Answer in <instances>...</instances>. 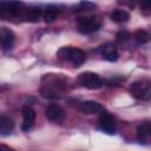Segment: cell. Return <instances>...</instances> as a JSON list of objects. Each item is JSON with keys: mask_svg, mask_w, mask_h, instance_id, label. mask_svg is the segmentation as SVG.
<instances>
[{"mask_svg": "<svg viewBox=\"0 0 151 151\" xmlns=\"http://www.w3.org/2000/svg\"><path fill=\"white\" fill-rule=\"evenodd\" d=\"M58 57L61 60L71 63L76 67L80 66L86 59V54H85V52L83 50L77 48V47H71V46L61 47L58 51Z\"/></svg>", "mask_w": 151, "mask_h": 151, "instance_id": "6da1fadb", "label": "cell"}, {"mask_svg": "<svg viewBox=\"0 0 151 151\" xmlns=\"http://www.w3.org/2000/svg\"><path fill=\"white\" fill-rule=\"evenodd\" d=\"M25 12L24 5L21 2H15V1H4L0 2V17L2 19H12V18H18L21 17Z\"/></svg>", "mask_w": 151, "mask_h": 151, "instance_id": "7a4b0ae2", "label": "cell"}, {"mask_svg": "<svg viewBox=\"0 0 151 151\" xmlns=\"http://www.w3.org/2000/svg\"><path fill=\"white\" fill-rule=\"evenodd\" d=\"M101 26V21L97 17H84L79 18L77 21V28L80 34H91L96 31H98Z\"/></svg>", "mask_w": 151, "mask_h": 151, "instance_id": "3957f363", "label": "cell"}, {"mask_svg": "<svg viewBox=\"0 0 151 151\" xmlns=\"http://www.w3.org/2000/svg\"><path fill=\"white\" fill-rule=\"evenodd\" d=\"M130 93L138 100H150L151 98V86L146 80L134 81L130 87Z\"/></svg>", "mask_w": 151, "mask_h": 151, "instance_id": "277c9868", "label": "cell"}, {"mask_svg": "<svg viewBox=\"0 0 151 151\" xmlns=\"http://www.w3.org/2000/svg\"><path fill=\"white\" fill-rule=\"evenodd\" d=\"M78 81L81 86L88 90H97L103 86V79L93 72H83L78 77Z\"/></svg>", "mask_w": 151, "mask_h": 151, "instance_id": "5b68a950", "label": "cell"}, {"mask_svg": "<svg viewBox=\"0 0 151 151\" xmlns=\"http://www.w3.org/2000/svg\"><path fill=\"white\" fill-rule=\"evenodd\" d=\"M99 126L107 134H114L117 130L116 120L109 112H101L99 117Z\"/></svg>", "mask_w": 151, "mask_h": 151, "instance_id": "8992f818", "label": "cell"}, {"mask_svg": "<svg viewBox=\"0 0 151 151\" xmlns=\"http://www.w3.org/2000/svg\"><path fill=\"white\" fill-rule=\"evenodd\" d=\"M45 116L51 122H61L65 118L64 109L58 104H51L45 110Z\"/></svg>", "mask_w": 151, "mask_h": 151, "instance_id": "52a82bcc", "label": "cell"}, {"mask_svg": "<svg viewBox=\"0 0 151 151\" xmlns=\"http://www.w3.org/2000/svg\"><path fill=\"white\" fill-rule=\"evenodd\" d=\"M15 41V35L12 29L7 27H0V47L4 50H9L13 47Z\"/></svg>", "mask_w": 151, "mask_h": 151, "instance_id": "ba28073f", "label": "cell"}, {"mask_svg": "<svg viewBox=\"0 0 151 151\" xmlns=\"http://www.w3.org/2000/svg\"><path fill=\"white\" fill-rule=\"evenodd\" d=\"M22 119H24V122L21 125V130L22 131L31 130L35 122V111L28 105L24 106L22 107Z\"/></svg>", "mask_w": 151, "mask_h": 151, "instance_id": "9c48e42d", "label": "cell"}, {"mask_svg": "<svg viewBox=\"0 0 151 151\" xmlns=\"http://www.w3.org/2000/svg\"><path fill=\"white\" fill-rule=\"evenodd\" d=\"M79 110L84 114H94L103 112V106L94 100H85L79 105Z\"/></svg>", "mask_w": 151, "mask_h": 151, "instance_id": "30bf717a", "label": "cell"}, {"mask_svg": "<svg viewBox=\"0 0 151 151\" xmlns=\"http://www.w3.org/2000/svg\"><path fill=\"white\" fill-rule=\"evenodd\" d=\"M14 130V122L7 114H0V134L8 136Z\"/></svg>", "mask_w": 151, "mask_h": 151, "instance_id": "8fae6325", "label": "cell"}, {"mask_svg": "<svg viewBox=\"0 0 151 151\" xmlns=\"http://www.w3.org/2000/svg\"><path fill=\"white\" fill-rule=\"evenodd\" d=\"M100 52H101L103 58L107 61H116L118 58L117 48L112 42H107V44L100 46Z\"/></svg>", "mask_w": 151, "mask_h": 151, "instance_id": "7c38bea8", "label": "cell"}, {"mask_svg": "<svg viewBox=\"0 0 151 151\" xmlns=\"http://www.w3.org/2000/svg\"><path fill=\"white\" fill-rule=\"evenodd\" d=\"M41 17V9L39 7H29L25 8V12L22 14V18L31 22H37Z\"/></svg>", "mask_w": 151, "mask_h": 151, "instance_id": "4fadbf2b", "label": "cell"}, {"mask_svg": "<svg viewBox=\"0 0 151 151\" xmlns=\"http://www.w3.org/2000/svg\"><path fill=\"white\" fill-rule=\"evenodd\" d=\"M151 133V124L150 122H143L137 126V136L139 140H145L150 137Z\"/></svg>", "mask_w": 151, "mask_h": 151, "instance_id": "5bb4252c", "label": "cell"}, {"mask_svg": "<svg viewBox=\"0 0 151 151\" xmlns=\"http://www.w3.org/2000/svg\"><path fill=\"white\" fill-rule=\"evenodd\" d=\"M40 94L44 98H46V99H58V98H60V94L57 91V88L53 87V86H51V85H48V84L47 85H44L41 87Z\"/></svg>", "mask_w": 151, "mask_h": 151, "instance_id": "9a60e30c", "label": "cell"}, {"mask_svg": "<svg viewBox=\"0 0 151 151\" xmlns=\"http://www.w3.org/2000/svg\"><path fill=\"white\" fill-rule=\"evenodd\" d=\"M111 19L116 22H125L130 19V14L124 9H116L111 13Z\"/></svg>", "mask_w": 151, "mask_h": 151, "instance_id": "2e32d148", "label": "cell"}, {"mask_svg": "<svg viewBox=\"0 0 151 151\" xmlns=\"http://www.w3.org/2000/svg\"><path fill=\"white\" fill-rule=\"evenodd\" d=\"M58 14H59V9L57 7H54V6L47 7V9L44 13V20H45V22H48L50 24V22L54 21L57 19Z\"/></svg>", "mask_w": 151, "mask_h": 151, "instance_id": "e0dca14e", "label": "cell"}, {"mask_svg": "<svg viewBox=\"0 0 151 151\" xmlns=\"http://www.w3.org/2000/svg\"><path fill=\"white\" fill-rule=\"evenodd\" d=\"M133 38H134V40H136L138 44L142 45V44H146V42L150 40V34H149L147 31L140 28V29H138V31L134 32Z\"/></svg>", "mask_w": 151, "mask_h": 151, "instance_id": "ac0fdd59", "label": "cell"}, {"mask_svg": "<svg viewBox=\"0 0 151 151\" xmlns=\"http://www.w3.org/2000/svg\"><path fill=\"white\" fill-rule=\"evenodd\" d=\"M130 38H131V33H129L126 31H122L117 34V41L120 42V44L126 42L127 40H130Z\"/></svg>", "mask_w": 151, "mask_h": 151, "instance_id": "d6986e66", "label": "cell"}, {"mask_svg": "<svg viewBox=\"0 0 151 151\" xmlns=\"http://www.w3.org/2000/svg\"><path fill=\"white\" fill-rule=\"evenodd\" d=\"M79 6L83 7L84 9H91V8L96 7V5H94L93 2H90V1H83V2L79 4Z\"/></svg>", "mask_w": 151, "mask_h": 151, "instance_id": "ffe728a7", "label": "cell"}, {"mask_svg": "<svg viewBox=\"0 0 151 151\" xmlns=\"http://www.w3.org/2000/svg\"><path fill=\"white\" fill-rule=\"evenodd\" d=\"M0 151H12V150L8 149V147L5 146V145H0Z\"/></svg>", "mask_w": 151, "mask_h": 151, "instance_id": "44dd1931", "label": "cell"}]
</instances>
